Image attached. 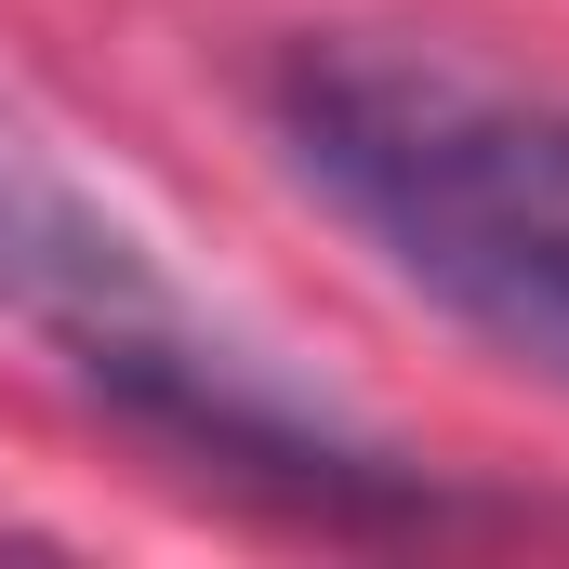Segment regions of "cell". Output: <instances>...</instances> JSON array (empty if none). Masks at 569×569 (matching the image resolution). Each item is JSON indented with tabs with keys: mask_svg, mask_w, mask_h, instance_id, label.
<instances>
[{
	"mask_svg": "<svg viewBox=\"0 0 569 569\" xmlns=\"http://www.w3.org/2000/svg\"><path fill=\"white\" fill-rule=\"evenodd\" d=\"M0 331H27L93 411H120L186 477L266 490L291 517H425L437 503L331 385H305L266 331H239L13 107H0Z\"/></svg>",
	"mask_w": 569,
	"mask_h": 569,
	"instance_id": "obj_1",
	"label": "cell"
},
{
	"mask_svg": "<svg viewBox=\"0 0 569 569\" xmlns=\"http://www.w3.org/2000/svg\"><path fill=\"white\" fill-rule=\"evenodd\" d=\"M291 172L437 318L569 385V93L463 40L318 27L266 80Z\"/></svg>",
	"mask_w": 569,
	"mask_h": 569,
	"instance_id": "obj_2",
	"label": "cell"
}]
</instances>
